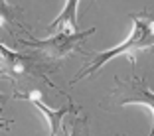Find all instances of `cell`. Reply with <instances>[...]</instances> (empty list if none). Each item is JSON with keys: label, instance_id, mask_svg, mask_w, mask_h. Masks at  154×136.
Listing matches in <instances>:
<instances>
[{"label": "cell", "instance_id": "6da1fadb", "mask_svg": "<svg viewBox=\"0 0 154 136\" xmlns=\"http://www.w3.org/2000/svg\"><path fill=\"white\" fill-rule=\"evenodd\" d=\"M131 22H132V30H131L127 40L121 41L115 47H111V50H105L101 53H97L95 59H93V63L89 67L81 69L73 77L71 83H77V81H81V79L89 77V75H93V73H97L105 63H109L111 59H115V57H128L132 67H134L136 55L140 53V51L152 50L154 47V12L142 10L138 14H131Z\"/></svg>", "mask_w": 154, "mask_h": 136}, {"label": "cell", "instance_id": "52a82bcc", "mask_svg": "<svg viewBox=\"0 0 154 136\" xmlns=\"http://www.w3.org/2000/svg\"><path fill=\"white\" fill-rule=\"evenodd\" d=\"M12 24V10L4 0H0V28H10Z\"/></svg>", "mask_w": 154, "mask_h": 136}, {"label": "cell", "instance_id": "277c9868", "mask_svg": "<svg viewBox=\"0 0 154 136\" xmlns=\"http://www.w3.org/2000/svg\"><path fill=\"white\" fill-rule=\"evenodd\" d=\"M16 99L28 101V103L34 104V107H36V109L44 114L45 120H48V124H50V136H59V132H61V124H63V118L67 116L69 113H73V110H75V107H73V104L61 107V109H48V107L44 104V101H42L40 91H36V89L30 91V93H18V95H16Z\"/></svg>", "mask_w": 154, "mask_h": 136}, {"label": "cell", "instance_id": "ba28073f", "mask_svg": "<svg viewBox=\"0 0 154 136\" xmlns=\"http://www.w3.org/2000/svg\"><path fill=\"white\" fill-rule=\"evenodd\" d=\"M69 136H79V128L73 126V130H71V134H69Z\"/></svg>", "mask_w": 154, "mask_h": 136}, {"label": "cell", "instance_id": "5b68a950", "mask_svg": "<svg viewBox=\"0 0 154 136\" xmlns=\"http://www.w3.org/2000/svg\"><path fill=\"white\" fill-rule=\"evenodd\" d=\"M0 69L6 75H20L26 71V55L18 53L14 50H8L2 41H0Z\"/></svg>", "mask_w": 154, "mask_h": 136}, {"label": "cell", "instance_id": "9c48e42d", "mask_svg": "<svg viewBox=\"0 0 154 136\" xmlns=\"http://www.w3.org/2000/svg\"><path fill=\"white\" fill-rule=\"evenodd\" d=\"M2 77H8V75H6V73L2 71V69H0V79H2ZM0 101H2V95H0Z\"/></svg>", "mask_w": 154, "mask_h": 136}, {"label": "cell", "instance_id": "3957f363", "mask_svg": "<svg viewBox=\"0 0 154 136\" xmlns=\"http://www.w3.org/2000/svg\"><path fill=\"white\" fill-rule=\"evenodd\" d=\"M115 101L119 107L127 104H142L152 110V126H150L148 136H154V91L148 87V83L142 77H131L127 81H119V87L115 91Z\"/></svg>", "mask_w": 154, "mask_h": 136}, {"label": "cell", "instance_id": "8992f818", "mask_svg": "<svg viewBox=\"0 0 154 136\" xmlns=\"http://www.w3.org/2000/svg\"><path fill=\"white\" fill-rule=\"evenodd\" d=\"M79 2L81 0H65L63 10L50 24L51 32L54 30H77V10H79Z\"/></svg>", "mask_w": 154, "mask_h": 136}, {"label": "cell", "instance_id": "7a4b0ae2", "mask_svg": "<svg viewBox=\"0 0 154 136\" xmlns=\"http://www.w3.org/2000/svg\"><path fill=\"white\" fill-rule=\"evenodd\" d=\"M91 34H95V28H89L85 32H79V30H54L50 38L36 40V41H24V45L42 51L45 57L65 59L71 51H75L77 47L85 41V38L91 36Z\"/></svg>", "mask_w": 154, "mask_h": 136}]
</instances>
